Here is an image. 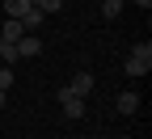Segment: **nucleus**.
Returning a JSON list of instances; mask_svg holds the SVG:
<instances>
[{
  "instance_id": "1a4fd4ad",
  "label": "nucleus",
  "mask_w": 152,
  "mask_h": 139,
  "mask_svg": "<svg viewBox=\"0 0 152 139\" xmlns=\"http://www.w3.org/2000/svg\"><path fill=\"white\" fill-rule=\"evenodd\" d=\"M30 4H34L38 13L47 17V13H59V9H64V0H30Z\"/></svg>"
},
{
  "instance_id": "0eeeda50",
  "label": "nucleus",
  "mask_w": 152,
  "mask_h": 139,
  "mask_svg": "<svg viewBox=\"0 0 152 139\" xmlns=\"http://www.w3.org/2000/svg\"><path fill=\"white\" fill-rule=\"evenodd\" d=\"M26 13H30V0H4V17H17L21 21Z\"/></svg>"
},
{
  "instance_id": "9d476101",
  "label": "nucleus",
  "mask_w": 152,
  "mask_h": 139,
  "mask_svg": "<svg viewBox=\"0 0 152 139\" xmlns=\"http://www.w3.org/2000/svg\"><path fill=\"white\" fill-rule=\"evenodd\" d=\"M0 63H9V68L17 63V47H13V42H4V38H0Z\"/></svg>"
},
{
  "instance_id": "39448f33",
  "label": "nucleus",
  "mask_w": 152,
  "mask_h": 139,
  "mask_svg": "<svg viewBox=\"0 0 152 139\" xmlns=\"http://www.w3.org/2000/svg\"><path fill=\"white\" fill-rule=\"evenodd\" d=\"M114 110H118V114H135L140 110V93H118V97H114Z\"/></svg>"
},
{
  "instance_id": "4468645a",
  "label": "nucleus",
  "mask_w": 152,
  "mask_h": 139,
  "mask_svg": "<svg viewBox=\"0 0 152 139\" xmlns=\"http://www.w3.org/2000/svg\"><path fill=\"white\" fill-rule=\"evenodd\" d=\"M4 97H9V93H0V110H4Z\"/></svg>"
},
{
  "instance_id": "20e7f679",
  "label": "nucleus",
  "mask_w": 152,
  "mask_h": 139,
  "mask_svg": "<svg viewBox=\"0 0 152 139\" xmlns=\"http://www.w3.org/2000/svg\"><path fill=\"white\" fill-rule=\"evenodd\" d=\"M93 84H97V80H93V72H76L68 89H72V93H76V97H80V101H85V97L93 93Z\"/></svg>"
},
{
  "instance_id": "ddd939ff",
  "label": "nucleus",
  "mask_w": 152,
  "mask_h": 139,
  "mask_svg": "<svg viewBox=\"0 0 152 139\" xmlns=\"http://www.w3.org/2000/svg\"><path fill=\"white\" fill-rule=\"evenodd\" d=\"M135 4H140V9H152V0H135Z\"/></svg>"
},
{
  "instance_id": "f03ea898",
  "label": "nucleus",
  "mask_w": 152,
  "mask_h": 139,
  "mask_svg": "<svg viewBox=\"0 0 152 139\" xmlns=\"http://www.w3.org/2000/svg\"><path fill=\"white\" fill-rule=\"evenodd\" d=\"M55 101H59V110H64V118H72V122H76V118H85V101H80V97H76L68 84L59 89V93H55Z\"/></svg>"
},
{
  "instance_id": "f8f14e48",
  "label": "nucleus",
  "mask_w": 152,
  "mask_h": 139,
  "mask_svg": "<svg viewBox=\"0 0 152 139\" xmlns=\"http://www.w3.org/2000/svg\"><path fill=\"white\" fill-rule=\"evenodd\" d=\"M13 89V68H0V93Z\"/></svg>"
},
{
  "instance_id": "f257e3e1",
  "label": "nucleus",
  "mask_w": 152,
  "mask_h": 139,
  "mask_svg": "<svg viewBox=\"0 0 152 139\" xmlns=\"http://www.w3.org/2000/svg\"><path fill=\"white\" fill-rule=\"evenodd\" d=\"M148 72H152V42L144 38V42H135V47H131L127 63H123V76H131V80H140V76H148Z\"/></svg>"
},
{
  "instance_id": "6e6552de",
  "label": "nucleus",
  "mask_w": 152,
  "mask_h": 139,
  "mask_svg": "<svg viewBox=\"0 0 152 139\" xmlns=\"http://www.w3.org/2000/svg\"><path fill=\"white\" fill-rule=\"evenodd\" d=\"M38 25H42V13H38V9L30 4V13L21 17V30H26V34H38Z\"/></svg>"
},
{
  "instance_id": "7ed1b4c3",
  "label": "nucleus",
  "mask_w": 152,
  "mask_h": 139,
  "mask_svg": "<svg viewBox=\"0 0 152 139\" xmlns=\"http://www.w3.org/2000/svg\"><path fill=\"white\" fill-rule=\"evenodd\" d=\"M17 59H38V55H42V38H38V34H26V38H17Z\"/></svg>"
},
{
  "instance_id": "423d86ee",
  "label": "nucleus",
  "mask_w": 152,
  "mask_h": 139,
  "mask_svg": "<svg viewBox=\"0 0 152 139\" xmlns=\"http://www.w3.org/2000/svg\"><path fill=\"white\" fill-rule=\"evenodd\" d=\"M0 38H4V42H17V38H26L21 21H17V17H4V30H0Z\"/></svg>"
},
{
  "instance_id": "9b49d317",
  "label": "nucleus",
  "mask_w": 152,
  "mask_h": 139,
  "mask_svg": "<svg viewBox=\"0 0 152 139\" xmlns=\"http://www.w3.org/2000/svg\"><path fill=\"white\" fill-rule=\"evenodd\" d=\"M102 13L110 17V21H114V17H118V13H123V0H102Z\"/></svg>"
}]
</instances>
